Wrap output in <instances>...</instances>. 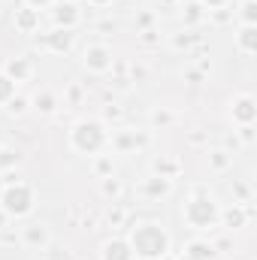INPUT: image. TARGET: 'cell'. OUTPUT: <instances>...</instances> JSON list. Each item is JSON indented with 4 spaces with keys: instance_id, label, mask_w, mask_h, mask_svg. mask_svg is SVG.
<instances>
[{
    "instance_id": "cb8c5ba5",
    "label": "cell",
    "mask_w": 257,
    "mask_h": 260,
    "mask_svg": "<svg viewBox=\"0 0 257 260\" xmlns=\"http://www.w3.org/2000/svg\"><path fill=\"white\" fill-rule=\"evenodd\" d=\"M185 9H188V12H185V21H188V24L200 21V15H203V6H200V3H188Z\"/></svg>"
},
{
    "instance_id": "3957f363",
    "label": "cell",
    "mask_w": 257,
    "mask_h": 260,
    "mask_svg": "<svg viewBox=\"0 0 257 260\" xmlns=\"http://www.w3.org/2000/svg\"><path fill=\"white\" fill-rule=\"evenodd\" d=\"M221 218V206L212 200L209 194H194L188 203H185V221L197 227V230H209L215 227Z\"/></svg>"
},
{
    "instance_id": "ba28073f",
    "label": "cell",
    "mask_w": 257,
    "mask_h": 260,
    "mask_svg": "<svg viewBox=\"0 0 257 260\" xmlns=\"http://www.w3.org/2000/svg\"><path fill=\"white\" fill-rule=\"evenodd\" d=\"M100 260H133V251H130L127 239H109V242H103Z\"/></svg>"
},
{
    "instance_id": "30bf717a",
    "label": "cell",
    "mask_w": 257,
    "mask_h": 260,
    "mask_svg": "<svg viewBox=\"0 0 257 260\" xmlns=\"http://www.w3.org/2000/svg\"><path fill=\"white\" fill-rule=\"evenodd\" d=\"M15 85L18 82H27L30 79V73H34V64H30V58H12L9 64H6V70H3Z\"/></svg>"
},
{
    "instance_id": "4316f807",
    "label": "cell",
    "mask_w": 257,
    "mask_h": 260,
    "mask_svg": "<svg viewBox=\"0 0 257 260\" xmlns=\"http://www.w3.org/2000/svg\"><path fill=\"white\" fill-rule=\"evenodd\" d=\"M151 121H154V124H167V121H170V115H167V112H160V109H154V112H151Z\"/></svg>"
},
{
    "instance_id": "7a4b0ae2",
    "label": "cell",
    "mask_w": 257,
    "mask_h": 260,
    "mask_svg": "<svg viewBox=\"0 0 257 260\" xmlns=\"http://www.w3.org/2000/svg\"><path fill=\"white\" fill-rule=\"evenodd\" d=\"M109 133L100 121H76L73 130H70V145L79 151V154H97L103 145H106Z\"/></svg>"
},
{
    "instance_id": "603a6c76",
    "label": "cell",
    "mask_w": 257,
    "mask_h": 260,
    "mask_svg": "<svg viewBox=\"0 0 257 260\" xmlns=\"http://www.w3.org/2000/svg\"><path fill=\"white\" fill-rule=\"evenodd\" d=\"M100 188H103V194H106V197H118V194H121V185H118L112 176H106V179L100 182Z\"/></svg>"
},
{
    "instance_id": "836d02e7",
    "label": "cell",
    "mask_w": 257,
    "mask_h": 260,
    "mask_svg": "<svg viewBox=\"0 0 257 260\" xmlns=\"http://www.w3.org/2000/svg\"><path fill=\"white\" fill-rule=\"evenodd\" d=\"M191 3H197V0H191Z\"/></svg>"
},
{
    "instance_id": "44dd1931",
    "label": "cell",
    "mask_w": 257,
    "mask_h": 260,
    "mask_svg": "<svg viewBox=\"0 0 257 260\" xmlns=\"http://www.w3.org/2000/svg\"><path fill=\"white\" fill-rule=\"evenodd\" d=\"M21 160V154L15 151V148H0V170H9V167H15Z\"/></svg>"
},
{
    "instance_id": "5b68a950",
    "label": "cell",
    "mask_w": 257,
    "mask_h": 260,
    "mask_svg": "<svg viewBox=\"0 0 257 260\" xmlns=\"http://www.w3.org/2000/svg\"><path fill=\"white\" fill-rule=\"evenodd\" d=\"M82 64L91 73H109L112 70V49H106V46H88L82 52Z\"/></svg>"
},
{
    "instance_id": "7c38bea8",
    "label": "cell",
    "mask_w": 257,
    "mask_h": 260,
    "mask_svg": "<svg viewBox=\"0 0 257 260\" xmlns=\"http://www.w3.org/2000/svg\"><path fill=\"white\" fill-rule=\"evenodd\" d=\"M52 15H55V27H67V30H73V24L79 21V9H76V3H58Z\"/></svg>"
},
{
    "instance_id": "83f0119b",
    "label": "cell",
    "mask_w": 257,
    "mask_h": 260,
    "mask_svg": "<svg viewBox=\"0 0 257 260\" xmlns=\"http://www.w3.org/2000/svg\"><path fill=\"white\" fill-rule=\"evenodd\" d=\"M24 3H27L30 9H46V6H52L55 0H24Z\"/></svg>"
},
{
    "instance_id": "6da1fadb",
    "label": "cell",
    "mask_w": 257,
    "mask_h": 260,
    "mask_svg": "<svg viewBox=\"0 0 257 260\" xmlns=\"http://www.w3.org/2000/svg\"><path fill=\"white\" fill-rule=\"evenodd\" d=\"M127 245L133 251V257L157 260L164 254H170V233L154 221H139L136 227H130Z\"/></svg>"
},
{
    "instance_id": "2e32d148",
    "label": "cell",
    "mask_w": 257,
    "mask_h": 260,
    "mask_svg": "<svg viewBox=\"0 0 257 260\" xmlns=\"http://www.w3.org/2000/svg\"><path fill=\"white\" fill-rule=\"evenodd\" d=\"M212 257H215V248L203 239H194L185 248V260H212Z\"/></svg>"
},
{
    "instance_id": "484cf974",
    "label": "cell",
    "mask_w": 257,
    "mask_h": 260,
    "mask_svg": "<svg viewBox=\"0 0 257 260\" xmlns=\"http://www.w3.org/2000/svg\"><path fill=\"white\" fill-rule=\"evenodd\" d=\"M212 167H215V170H224V167H227L224 151H212Z\"/></svg>"
},
{
    "instance_id": "f1b7e54d",
    "label": "cell",
    "mask_w": 257,
    "mask_h": 260,
    "mask_svg": "<svg viewBox=\"0 0 257 260\" xmlns=\"http://www.w3.org/2000/svg\"><path fill=\"white\" fill-rule=\"evenodd\" d=\"M103 115H106V118H118V115H121V112H118V109H115V106H106V112H103Z\"/></svg>"
},
{
    "instance_id": "4dcf8cb0",
    "label": "cell",
    "mask_w": 257,
    "mask_h": 260,
    "mask_svg": "<svg viewBox=\"0 0 257 260\" xmlns=\"http://www.w3.org/2000/svg\"><path fill=\"white\" fill-rule=\"evenodd\" d=\"M6 221H9V215H6V212H3V209H0V227H3V224H6Z\"/></svg>"
},
{
    "instance_id": "d6a6232c",
    "label": "cell",
    "mask_w": 257,
    "mask_h": 260,
    "mask_svg": "<svg viewBox=\"0 0 257 260\" xmlns=\"http://www.w3.org/2000/svg\"><path fill=\"white\" fill-rule=\"evenodd\" d=\"M157 260H179V257H173V254H164V257H157Z\"/></svg>"
},
{
    "instance_id": "5bb4252c",
    "label": "cell",
    "mask_w": 257,
    "mask_h": 260,
    "mask_svg": "<svg viewBox=\"0 0 257 260\" xmlns=\"http://www.w3.org/2000/svg\"><path fill=\"white\" fill-rule=\"evenodd\" d=\"M21 239H24V245L43 248V245H49V230H46L43 224H27V227L21 230Z\"/></svg>"
},
{
    "instance_id": "4fadbf2b",
    "label": "cell",
    "mask_w": 257,
    "mask_h": 260,
    "mask_svg": "<svg viewBox=\"0 0 257 260\" xmlns=\"http://www.w3.org/2000/svg\"><path fill=\"white\" fill-rule=\"evenodd\" d=\"M236 49L242 55H254L257 52V24H245L239 34H236Z\"/></svg>"
},
{
    "instance_id": "f546056e",
    "label": "cell",
    "mask_w": 257,
    "mask_h": 260,
    "mask_svg": "<svg viewBox=\"0 0 257 260\" xmlns=\"http://www.w3.org/2000/svg\"><path fill=\"white\" fill-rule=\"evenodd\" d=\"M206 6H209V9H221V6H224V0H206Z\"/></svg>"
},
{
    "instance_id": "8992f818",
    "label": "cell",
    "mask_w": 257,
    "mask_h": 260,
    "mask_svg": "<svg viewBox=\"0 0 257 260\" xmlns=\"http://www.w3.org/2000/svg\"><path fill=\"white\" fill-rule=\"evenodd\" d=\"M230 118L236 121V124H254V118H257V103H254V97L251 94H239L233 103H230Z\"/></svg>"
},
{
    "instance_id": "9a60e30c",
    "label": "cell",
    "mask_w": 257,
    "mask_h": 260,
    "mask_svg": "<svg viewBox=\"0 0 257 260\" xmlns=\"http://www.w3.org/2000/svg\"><path fill=\"white\" fill-rule=\"evenodd\" d=\"M218 221H224L227 230H239V227H245L248 215H245L242 206H233V209H221V218H218Z\"/></svg>"
},
{
    "instance_id": "ffe728a7",
    "label": "cell",
    "mask_w": 257,
    "mask_h": 260,
    "mask_svg": "<svg viewBox=\"0 0 257 260\" xmlns=\"http://www.w3.org/2000/svg\"><path fill=\"white\" fill-rule=\"evenodd\" d=\"M27 109H30V100H27V97H18V94L6 103V112H9V115H24Z\"/></svg>"
},
{
    "instance_id": "e0dca14e",
    "label": "cell",
    "mask_w": 257,
    "mask_h": 260,
    "mask_svg": "<svg viewBox=\"0 0 257 260\" xmlns=\"http://www.w3.org/2000/svg\"><path fill=\"white\" fill-rule=\"evenodd\" d=\"M34 106H37L43 115H52V112L58 109V97H55L52 91H43V94H37V97H34Z\"/></svg>"
},
{
    "instance_id": "52a82bcc",
    "label": "cell",
    "mask_w": 257,
    "mask_h": 260,
    "mask_svg": "<svg viewBox=\"0 0 257 260\" xmlns=\"http://www.w3.org/2000/svg\"><path fill=\"white\" fill-rule=\"evenodd\" d=\"M43 43H46V49H52V52H58V55H67V52L73 49V43H76V34L67 30V27H55L52 34L43 37Z\"/></svg>"
},
{
    "instance_id": "7402d4cb",
    "label": "cell",
    "mask_w": 257,
    "mask_h": 260,
    "mask_svg": "<svg viewBox=\"0 0 257 260\" xmlns=\"http://www.w3.org/2000/svg\"><path fill=\"white\" fill-rule=\"evenodd\" d=\"M242 21L245 24H257V0H245L242 3Z\"/></svg>"
},
{
    "instance_id": "277c9868",
    "label": "cell",
    "mask_w": 257,
    "mask_h": 260,
    "mask_svg": "<svg viewBox=\"0 0 257 260\" xmlns=\"http://www.w3.org/2000/svg\"><path fill=\"white\" fill-rule=\"evenodd\" d=\"M0 209L9 215V218H24L34 212V188L24 185V182H12L3 188L0 194Z\"/></svg>"
},
{
    "instance_id": "8fae6325",
    "label": "cell",
    "mask_w": 257,
    "mask_h": 260,
    "mask_svg": "<svg viewBox=\"0 0 257 260\" xmlns=\"http://www.w3.org/2000/svg\"><path fill=\"white\" fill-rule=\"evenodd\" d=\"M170 188H173V185H170V179H167V176H148V179L142 182V188H139V191H142L145 197H151V200H157V197L170 194Z\"/></svg>"
},
{
    "instance_id": "d4e9b609",
    "label": "cell",
    "mask_w": 257,
    "mask_h": 260,
    "mask_svg": "<svg viewBox=\"0 0 257 260\" xmlns=\"http://www.w3.org/2000/svg\"><path fill=\"white\" fill-rule=\"evenodd\" d=\"M97 173H100V179L112 176V160H109V157H100V160H97Z\"/></svg>"
},
{
    "instance_id": "9c48e42d",
    "label": "cell",
    "mask_w": 257,
    "mask_h": 260,
    "mask_svg": "<svg viewBox=\"0 0 257 260\" xmlns=\"http://www.w3.org/2000/svg\"><path fill=\"white\" fill-rule=\"evenodd\" d=\"M15 27L21 34H34L40 27V9H30V6H21L15 9Z\"/></svg>"
},
{
    "instance_id": "ac0fdd59",
    "label": "cell",
    "mask_w": 257,
    "mask_h": 260,
    "mask_svg": "<svg viewBox=\"0 0 257 260\" xmlns=\"http://www.w3.org/2000/svg\"><path fill=\"white\" fill-rule=\"evenodd\" d=\"M145 139L142 136H136V133H118L115 139H112V145L115 148H121V151H127V148H136V145H142Z\"/></svg>"
},
{
    "instance_id": "d6986e66",
    "label": "cell",
    "mask_w": 257,
    "mask_h": 260,
    "mask_svg": "<svg viewBox=\"0 0 257 260\" xmlns=\"http://www.w3.org/2000/svg\"><path fill=\"white\" fill-rule=\"evenodd\" d=\"M12 97H15V82H12V79H9L6 73H0V103L6 106V103H9Z\"/></svg>"
},
{
    "instance_id": "1f68e13d",
    "label": "cell",
    "mask_w": 257,
    "mask_h": 260,
    "mask_svg": "<svg viewBox=\"0 0 257 260\" xmlns=\"http://www.w3.org/2000/svg\"><path fill=\"white\" fill-rule=\"evenodd\" d=\"M91 3H94V6H109L112 0H91Z\"/></svg>"
}]
</instances>
